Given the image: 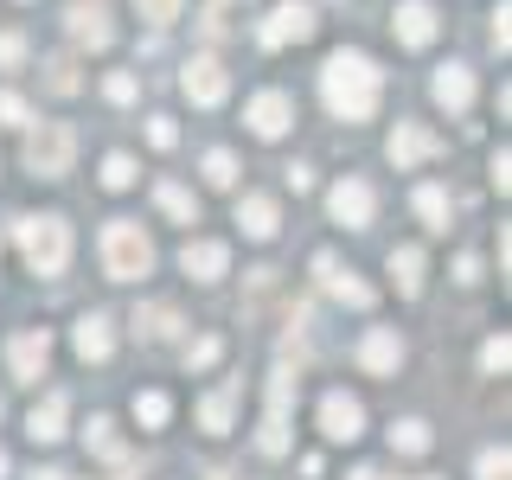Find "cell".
Returning <instances> with one entry per match:
<instances>
[{
	"mask_svg": "<svg viewBox=\"0 0 512 480\" xmlns=\"http://www.w3.org/2000/svg\"><path fill=\"white\" fill-rule=\"evenodd\" d=\"M378 84H384V71L365 52H333L327 58V71H320V96H327V109L340 122H365L378 109Z\"/></svg>",
	"mask_w": 512,
	"mask_h": 480,
	"instance_id": "6da1fadb",
	"label": "cell"
},
{
	"mask_svg": "<svg viewBox=\"0 0 512 480\" xmlns=\"http://www.w3.org/2000/svg\"><path fill=\"white\" fill-rule=\"evenodd\" d=\"M13 237H20V256H26L32 276H58V269L71 263V224L52 218V212L20 218V224H13Z\"/></svg>",
	"mask_w": 512,
	"mask_h": 480,
	"instance_id": "7a4b0ae2",
	"label": "cell"
},
{
	"mask_svg": "<svg viewBox=\"0 0 512 480\" xmlns=\"http://www.w3.org/2000/svg\"><path fill=\"white\" fill-rule=\"evenodd\" d=\"M103 269L116 282H135V276L154 269V244H148V231H141L135 218H109L103 224Z\"/></svg>",
	"mask_w": 512,
	"mask_h": 480,
	"instance_id": "3957f363",
	"label": "cell"
},
{
	"mask_svg": "<svg viewBox=\"0 0 512 480\" xmlns=\"http://www.w3.org/2000/svg\"><path fill=\"white\" fill-rule=\"evenodd\" d=\"M71 154H77V135L64 122H45L39 135L26 141V167L39 173V180H58V173H71Z\"/></svg>",
	"mask_w": 512,
	"mask_h": 480,
	"instance_id": "277c9868",
	"label": "cell"
},
{
	"mask_svg": "<svg viewBox=\"0 0 512 480\" xmlns=\"http://www.w3.org/2000/svg\"><path fill=\"white\" fill-rule=\"evenodd\" d=\"M288 397H295V372H282L269 378V416H263V436H256V448H263V455H282L288 448Z\"/></svg>",
	"mask_w": 512,
	"mask_h": 480,
	"instance_id": "5b68a950",
	"label": "cell"
},
{
	"mask_svg": "<svg viewBox=\"0 0 512 480\" xmlns=\"http://www.w3.org/2000/svg\"><path fill=\"white\" fill-rule=\"evenodd\" d=\"M327 212L346 224V231H365V224H372V212H378V192L365 186V180H340L327 192Z\"/></svg>",
	"mask_w": 512,
	"mask_h": 480,
	"instance_id": "8992f818",
	"label": "cell"
},
{
	"mask_svg": "<svg viewBox=\"0 0 512 480\" xmlns=\"http://www.w3.org/2000/svg\"><path fill=\"white\" fill-rule=\"evenodd\" d=\"M308 32H314V7H308V0H282V7L269 13L263 26H256V39H263L269 52H276V45H288V39H308Z\"/></svg>",
	"mask_w": 512,
	"mask_h": 480,
	"instance_id": "52a82bcc",
	"label": "cell"
},
{
	"mask_svg": "<svg viewBox=\"0 0 512 480\" xmlns=\"http://www.w3.org/2000/svg\"><path fill=\"white\" fill-rule=\"evenodd\" d=\"M320 429H327V442H359V436H365V410H359V397L327 391V397H320Z\"/></svg>",
	"mask_w": 512,
	"mask_h": 480,
	"instance_id": "ba28073f",
	"label": "cell"
},
{
	"mask_svg": "<svg viewBox=\"0 0 512 480\" xmlns=\"http://www.w3.org/2000/svg\"><path fill=\"white\" fill-rule=\"evenodd\" d=\"M244 122H250L263 141H276L282 128L295 122V96H288V90H256V96H250V109H244Z\"/></svg>",
	"mask_w": 512,
	"mask_h": 480,
	"instance_id": "9c48e42d",
	"label": "cell"
},
{
	"mask_svg": "<svg viewBox=\"0 0 512 480\" xmlns=\"http://www.w3.org/2000/svg\"><path fill=\"white\" fill-rule=\"evenodd\" d=\"M180 90H186L199 109H218V103H224V90H231V77H224V64H218V58H192L186 71H180Z\"/></svg>",
	"mask_w": 512,
	"mask_h": 480,
	"instance_id": "30bf717a",
	"label": "cell"
},
{
	"mask_svg": "<svg viewBox=\"0 0 512 480\" xmlns=\"http://www.w3.org/2000/svg\"><path fill=\"white\" fill-rule=\"evenodd\" d=\"M314 276H320V288H327V295L352 301V308H372V282H359L333 250H320V256H314Z\"/></svg>",
	"mask_w": 512,
	"mask_h": 480,
	"instance_id": "8fae6325",
	"label": "cell"
},
{
	"mask_svg": "<svg viewBox=\"0 0 512 480\" xmlns=\"http://www.w3.org/2000/svg\"><path fill=\"white\" fill-rule=\"evenodd\" d=\"M45 359H52V333H45V327H26V333H13V346H7V365H13V378L39 384Z\"/></svg>",
	"mask_w": 512,
	"mask_h": 480,
	"instance_id": "7c38bea8",
	"label": "cell"
},
{
	"mask_svg": "<svg viewBox=\"0 0 512 480\" xmlns=\"http://www.w3.org/2000/svg\"><path fill=\"white\" fill-rule=\"evenodd\" d=\"M442 154V141L429 135L423 122H397V135H391V160H397V173L416 167V160H436Z\"/></svg>",
	"mask_w": 512,
	"mask_h": 480,
	"instance_id": "4fadbf2b",
	"label": "cell"
},
{
	"mask_svg": "<svg viewBox=\"0 0 512 480\" xmlns=\"http://www.w3.org/2000/svg\"><path fill=\"white\" fill-rule=\"evenodd\" d=\"M180 269H186L192 282H218L224 269H231V250H224L218 237H199V244H186V250H180Z\"/></svg>",
	"mask_w": 512,
	"mask_h": 480,
	"instance_id": "5bb4252c",
	"label": "cell"
},
{
	"mask_svg": "<svg viewBox=\"0 0 512 480\" xmlns=\"http://www.w3.org/2000/svg\"><path fill=\"white\" fill-rule=\"evenodd\" d=\"M64 20H71L77 45H90V52H103V45L116 39V26H109V7H96V0H77V7L64 13Z\"/></svg>",
	"mask_w": 512,
	"mask_h": 480,
	"instance_id": "9a60e30c",
	"label": "cell"
},
{
	"mask_svg": "<svg viewBox=\"0 0 512 480\" xmlns=\"http://www.w3.org/2000/svg\"><path fill=\"white\" fill-rule=\"evenodd\" d=\"M391 32L404 45H429L436 39V7H429V0H404V7L391 13Z\"/></svg>",
	"mask_w": 512,
	"mask_h": 480,
	"instance_id": "2e32d148",
	"label": "cell"
},
{
	"mask_svg": "<svg viewBox=\"0 0 512 480\" xmlns=\"http://www.w3.org/2000/svg\"><path fill=\"white\" fill-rule=\"evenodd\" d=\"M64 410H71V397H64V391H45L39 404H32V416H26V436L32 442H58L64 436Z\"/></svg>",
	"mask_w": 512,
	"mask_h": 480,
	"instance_id": "e0dca14e",
	"label": "cell"
},
{
	"mask_svg": "<svg viewBox=\"0 0 512 480\" xmlns=\"http://www.w3.org/2000/svg\"><path fill=\"white\" fill-rule=\"evenodd\" d=\"M397 359H404V340H397L391 327H372L359 340V365H365V372H397Z\"/></svg>",
	"mask_w": 512,
	"mask_h": 480,
	"instance_id": "ac0fdd59",
	"label": "cell"
},
{
	"mask_svg": "<svg viewBox=\"0 0 512 480\" xmlns=\"http://www.w3.org/2000/svg\"><path fill=\"white\" fill-rule=\"evenodd\" d=\"M436 103H442V109H455V116L474 103V77H468V64H442V71H436Z\"/></svg>",
	"mask_w": 512,
	"mask_h": 480,
	"instance_id": "d6986e66",
	"label": "cell"
},
{
	"mask_svg": "<svg viewBox=\"0 0 512 480\" xmlns=\"http://www.w3.org/2000/svg\"><path fill=\"white\" fill-rule=\"evenodd\" d=\"M237 224H244L250 237H276L282 212H276V199H263V192H244V199H237Z\"/></svg>",
	"mask_w": 512,
	"mask_h": 480,
	"instance_id": "ffe728a7",
	"label": "cell"
},
{
	"mask_svg": "<svg viewBox=\"0 0 512 480\" xmlns=\"http://www.w3.org/2000/svg\"><path fill=\"white\" fill-rule=\"evenodd\" d=\"M77 352H84L90 365H103L109 352H116V333H109V314H84V320H77Z\"/></svg>",
	"mask_w": 512,
	"mask_h": 480,
	"instance_id": "44dd1931",
	"label": "cell"
},
{
	"mask_svg": "<svg viewBox=\"0 0 512 480\" xmlns=\"http://www.w3.org/2000/svg\"><path fill=\"white\" fill-rule=\"evenodd\" d=\"M231 410H237V384H224V391H212L199 404V423H205V436H224L231 429Z\"/></svg>",
	"mask_w": 512,
	"mask_h": 480,
	"instance_id": "7402d4cb",
	"label": "cell"
},
{
	"mask_svg": "<svg viewBox=\"0 0 512 480\" xmlns=\"http://www.w3.org/2000/svg\"><path fill=\"white\" fill-rule=\"evenodd\" d=\"M391 276H397L404 295H416V288H423V250H416V244H397L391 250Z\"/></svg>",
	"mask_w": 512,
	"mask_h": 480,
	"instance_id": "603a6c76",
	"label": "cell"
},
{
	"mask_svg": "<svg viewBox=\"0 0 512 480\" xmlns=\"http://www.w3.org/2000/svg\"><path fill=\"white\" fill-rule=\"evenodd\" d=\"M84 442H90V448H96L103 461H116V468H128V448L116 442V423H109V416H96V423L84 429Z\"/></svg>",
	"mask_w": 512,
	"mask_h": 480,
	"instance_id": "cb8c5ba5",
	"label": "cell"
},
{
	"mask_svg": "<svg viewBox=\"0 0 512 480\" xmlns=\"http://www.w3.org/2000/svg\"><path fill=\"white\" fill-rule=\"evenodd\" d=\"M154 199H160V212H167L173 224H192V218H199L192 192H186V186H173V180H160V186H154Z\"/></svg>",
	"mask_w": 512,
	"mask_h": 480,
	"instance_id": "d4e9b609",
	"label": "cell"
},
{
	"mask_svg": "<svg viewBox=\"0 0 512 480\" xmlns=\"http://www.w3.org/2000/svg\"><path fill=\"white\" fill-rule=\"evenodd\" d=\"M173 327H180V314H173L167 301H154V308H141V314H135V333H141V340H167Z\"/></svg>",
	"mask_w": 512,
	"mask_h": 480,
	"instance_id": "484cf974",
	"label": "cell"
},
{
	"mask_svg": "<svg viewBox=\"0 0 512 480\" xmlns=\"http://www.w3.org/2000/svg\"><path fill=\"white\" fill-rule=\"evenodd\" d=\"M167 416H173L167 391H135V423L141 429H167Z\"/></svg>",
	"mask_w": 512,
	"mask_h": 480,
	"instance_id": "4316f807",
	"label": "cell"
},
{
	"mask_svg": "<svg viewBox=\"0 0 512 480\" xmlns=\"http://www.w3.org/2000/svg\"><path fill=\"white\" fill-rule=\"evenodd\" d=\"M416 212H423L429 231H448V192L442 186H416Z\"/></svg>",
	"mask_w": 512,
	"mask_h": 480,
	"instance_id": "83f0119b",
	"label": "cell"
},
{
	"mask_svg": "<svg viewBox=\"0 0 512 480\" xmlns=\"http://www.w3.org/2000/svg\"><path fill=\"white\" fill-rule=\"evenodd\" d=\"M391 448H404V455H423V448H429V423H416V416H404V423L391 429Z\"/></svg>",
	"mask_w": 512,
	"mask_h": 480,
	"instance_id": "f1b7e54d",
	"label": "cell"
},
{
	"mask_svg": "<svg viewBox=\"0 0 512 480\" xmlns=\"http://www.w3.org/2000/svg\"><path fill=\"white\" fill-rule=\"evenodd\" d=\"M205 180H212V186H231V180H237L231 148H212V154H205Z\"/></svg>",
	"mask_w": 512,
	"mask_h": 480,
	"instance_id": "f546056e",
	"label": "cell"
},
{
	"mask_svg": "<svg viewBox=\"0 0 512 480\" xmlns=\"http://www.w3.org/2000/svg\"><path fill=\"white\" fill-rule=\"evenodd\" d=\"M103 186H116V192L135 186V160H128V154H109V160H103Z\"/></svg>",
	"mask_w": 512,
	"mask_h": 480,
	"instance_id": "4dcf8cb0",
	"label": "cell"
},
{
	"mask_svg": "<svg viewBox=\"0 0 512 480\" xmlns=\"http://www.w3.org/2000/svg\"><path fill=\"white\" fill-rule=\"evenodd\" d=\"M135 13L154 20V26H173V20H180V0H135Z\"/></svg>",
	"mask_w": 512,
	"mask_h": 480,
	"instance_id": "1f68e13d",
	"label": "cell"
},
{
	"mask_svg": "<svg viewBox=\"0 0 512 480\" xmlns=\"http://www.w3.org/2000/svg\"><path fill=\"white\" fill-rule=\"evenodd\" d=\"M0 122H7V128H26V122H32V109H26V96H13V90H0Z\"/></svg>",
	"mask_w": 512,
	"mask_h": 480,
	"instance_id": "d6a6232c",
	"label": "cell"
},
{
	"mask_svg": "<svg viewBox=\"0 0 512 480\" xmlns=\"http://www.w3.org/2000/svg\"><path fill=\"white\" fill-rule=\"evenodd\" d=\"M45 71H52V90H58V96H71V90H77V64H71V58H52Z\"/></svg>",
	"mask_w": 512,
	"mask_h": 480,
	"instance_id": "836d02e7",
	"label": "cell"
},
{
	"mask_svg": "<svg viewBox=\"0 0 512 480\" xmlns=\"http://www.w3.org/2000/svg\"><path fill=\"white\" fill-rule=\"evenodd\" d=\"M103 96H109V103H135V77H128V71H116V77L103 84Z\"/></svg>",
	"mask_w": 512,
	"mask_h": 480,
	"instance_id": "e575fe53",
	"label": "cell"
},
{
	"mask_svg": "<svg viewBox=\"0 0 512 480\" xmlns=\"http://www.w3.org/2000/svg\"><path fill=\"white\" fill-rule=\"evenodd\" d=\"M474 474H480V480H506V448H487Z\"/></svg>",
	"mask_w": 512,
	"mask_h": 480,
	"instance_id": "d590c367",
	"label": "cell"
},
{
	"mask_svg": "<svg viewBox=\"0 0 512 480\" xmlns=\"http://www.w3.org/2000/svg\"><path fill=\"white\" fill-rule=\"evenodd\" d=\"M148 141H154V148H173V141H180V128H173V116H154V122H148Z\"/></svg>",
	"mask_w": 512,
	"mask_h": 480,
	"instance_id": "8d00e7d4",
	"label": "cell"
},
{
	"mask_svg": "<svg viewBox=\"0 0 512 480\" xmlns=\"http://www.w3.org/2000/svg\"><path fill=\"white\" fill-rule=\"evenodd\" d=\"M26 58V39H20V32H0V64H7V71H13V64H20Z\"/></svg>",
	"mask_w": 512,
	"mask_h": 480,
	"instance_id": "74e56055",
	"label": "cell"
},
{
	"mask_svg": "<svg viewBox=\"0 0 512 480\" xmlns=\"http://www.w3.org/2000/svg\"><path fill=\"white\" fill-rule=\"evenodd\" d=\"M506 359H512L506 340H487V346H480V365H487V372H506Z\"/></svg>",
	"mask_w": 512,
	"mask_h": 480,
	"instance_id": "f35d334b",
	"label": "cell"
},
{
	"mask_svg": "<svg viewBox=\"0 0 512 480\" xmlns=\"http://www.w3.org/2000/svg\"><path fill=\"white\" fill-rule=\"evenodd\" d=\"M218 359V340H212V333H205V340H192L186 346V365H212Z\"/></svg>",
	"mask_w": 512,
	"mask_h": 480,
	"instance_id": "ab89813d",
	"label": "cell"
},
{
	"mask_svg": "<svg viewBox=\"0 0 512 480\" xmlns=\"http://www.w3.org/2000/svg\"><path fill=\"white\" fill-rule=\"evenodd\" d=\"M32 480H71V474H64V468H39V474H32Z\"/></svg>",
	"mask_w": 512,
	"mask_h": 480,
	"instance_id": "60d3db41",
	"label": "cell"
},
{
	"mask_svg": "<svg viewBox=\"0 0 512 480\" xmlns=\"http://www.w3.org/2000/svg\"><path fill=\"white\" fill-rule=\"evenodd\" d=\"M352 480H384V474H378V468H359V474H352Z\"/></svg>",
	"mask_w": 512,
	"mask_h": 480,
	"instance_id": "b9f144b4",
	"label": "cell"
},
{
	"mask_svg": "<svg viewBox=\"0 0 512 480\" xmlns=\"http://www.w3.org/2000/svg\"><path fill=\"white\" fill-rule=\"evenodd\" d=\"M0 474H7V448H0Z\"/></svg>",
	"mask_w": 512,
	"mask_h": 480,
	"instance_id": "7bdbcfd3",
	"label": "cell"
}]
</instances>
